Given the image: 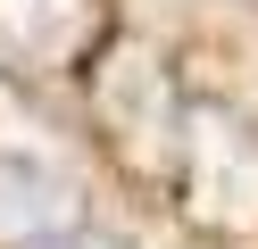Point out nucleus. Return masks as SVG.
I'll return each instance as SVG.
<instances>
[{
  "mask_svg": "<svg viewBox=\"0 0 258 249\" xmlns=\"http://www.w3.org/2000/svg\"><path fill=\"white\" fill-rule=\"evenodd\" d=\"M183 183L208 224H258V141L225 108H200L183 133Z\"/></svg>",
  "mask_w": 258,
  "mask_h": 249,
  "instance_id": "obj_1",
  "label": "nucleus"
},
{
  "mask_svg": "<svg viewBox=\"0 0 258 249\" xmlns=\"http://www.w3.org/2000/svg\"><path fill=\"white\" fill-rule=\"evenodd\" d=\"M50 249H117V241H75V232H67V241H50Z\"/></svg>",
  "mask_w": 258,
  "mask_h": 249,
  "instance_id": "obj_2",
  "label": "nucleus"
}]
</instances>
